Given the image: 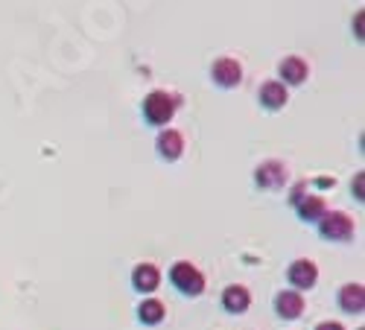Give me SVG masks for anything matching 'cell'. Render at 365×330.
<instances>
[{
	"mask_svg": "<svg viewBox=\"0 0 365 330\" xmlns=\"http://www.w3.org/2000/svg\"><path fill=\"white\" fill-rule=\"evenodd\" d=\"M272 307H275V313H278V319L295 322V319L304 316V295H301V292H292V289H280V292L275 295Z\"/></svg>",
	"mask_w": 365,
	"mask_h": 330,
	"instance_id": "obj_10",
	"label": "cell"
},
{
	"mask_svg": "<svg viewBox=\"0 0 365 330\" xmlns=\"http://www.w3.org/2000/svg\"><path fill=\"white\" fill-rule=\"evenodd\" d=\"M287 284L292 292H310L319 284V266L310 257H295L287 266Z\"/></svg>",
	"mask_w": 365,
	"mask_h": 330,
	"instance_id": "obj_4",
	"label": "cell"
},
{
	"mask_svg": "<svg viewBox=\"0 0 365 330\" xmlns=\"http://www.w3.org/2000/svg\"><path fill=\"white\" fill-rule=\"evenodd\" d=\"M158 287H161V269L155 266V263L143 260V263H138V266L131 269V289H138L141 295H146V299H149Z\"/></svg>",
	"mask_w": 365,
	"mask_h": 330,
	"instance_id": "obj_8",
	"label": "cell"
},
{
	"mask_svg": "<svg viewBox=\"0 0 365 330\" xmlns=\"http://www.w3.org/2000/svg\"><path fill=\"white\" fill-rule=\"evenodd\" d=\"M304 196H307V181H298V185H295V187L289 190V205L295 208L298 202H301V199H304Z\"/></svg>",
	"mask_w": 365,
	"mask_h": 330,
	"instance_id": "obj_16",
	"label": "cell"
},
{
	"mask_svg": "<svg viewBox=\"0 0 365 330\" xmlns=\"http://www.w3.org/2000/svg\"><path fill=\"white\" fill-rule=\"evenodd\" d=\"M316 225H319V234L330 243H351L357 234V225L345 210H327Z\"/></svg>",
	"mask_w": 365,
	"mask_h": 330,
	"instance_id": "obj_3",
	"label": "cell"
},
{
	"mask_svg": "<svg viewBox=\"0 0 365 330\" xmlns=\"http://www.w3.org/2000/svg\"><path fill=\"white\" fill-rule=\"evenodd\" d=\"M313 330H345V324H342V322H336V319H324V322H319Z\"/></svg>",
	"mask_w": 365,
	"mask_h": 330,
	"instance_id": "obj_17",
	"label": "cell"
},
{
	"mask_svg": "<svg viewBox=\"0 0 365 330\" xmlns=\"http://www.w3.org/2000/svg\"><path fill=\"white\" fill-rule=\"evenodd\" d=\"M181 106V96L173 94V91H164V88H155V91H149L143 96V120L149 126H155V129H167V123H173L176 117V111Z\"/></svg>",
	"mask_w": 365,
	"mask_h": 330,
	"instance_id": "obj_1",
	"label": "cell"
},
{
	"mask_svg": "<svg viewBox=\"0 0 365 330\" xmlns=\"http://www.w3.org/2000/svg\"><path fill=\"white\" fill-rule=\"evenodd\" d=\"M210 82L213 85H220L225 91L231 88H240L243 85V64L237 59H231V56H222L210 64Z\"/></svg>",
	"mask_w": 365,
	"mask_h": 330,
	"instance_id": "obj_5",
	"label": "cell"
},
{
	"mask_svg": "<svg viewBox=\"0 0 365 330\" xmlns=\"http://www.w3.org/2000/svg\"><path fill=\"white\" fill-rule=\"evenodd\" d=\"M155 150H158L161 161L173 164V161H178L181 155H185V135H181L178 129H170V126L161 129L158 138H155Z\"/></svg>",
	"mask_w": 365,
	"mask_h": 330,
	"instance_id": "obj_7",
	"label": "cell"
},
{
	"mask_svg": "<svg viewBox=\"0 0 365 330\" xmlns=\"http://www.w3.org/2000/svg\"><path fill=\"white\" fill-rule=\"evenodd\" d=\"M278 82L280 85H304L307 76H310V64L301 59V56H287L278 62Z\"/></svg>",
	"mask_w": 365,
	"mask_h": 330,
	"instance_id": "obj_9",
	"label": "cell"
},
{
	"mask_svg": "<svg viewBox=\"0 0 365 330\" xmlns=\"http://www.w3.org/2000/svg\"><path fill=\"white\" fill-rule=\"evenodd\" d=\"M257 100H260V106L266 111H280V108H287V103H289V88L280 85L278 79H269V82H263V85H260Z\"/></svg>",
	"mask_w": 365,
	"mask_h": 330,
	"instance_id": "obj_12",
	"label": "cell"
},
{
	"mask_svg": "<svg viewBox=\"0 0 365 330\" xmlns=\"http://www.w3.org/2000/svg\"><path fill=\"white\" fill-rule=\"evenodd\" d=\"M167 278H170V284L176 287V292H181L185 299H199V295L205 292V287H208L202 269H199L196 263H190V260H176L170 266V272H167Z\"/></svg>",
	"mask_w": 365,
	"mask_h": 330,
	"instance_id": "obj_2",
	"label": "cell"
},
{
	"mask_svg": "<svg viewBox=\"0 0 365 330\" xmlns=\"http://www.w3.org/2000/svg\"><path fill=\"white\" fill-rule=\"evenodd\" d=\"M220 304L225 313H231V316H243V313L252 307V292H248V287L243 284H228L220 295Z\"/></svg>",
	"mask_w": 365,
	"mask_h": 330,
	"instance_id": "obj_11",
	"label": "cell"
},
{
	"mask_svg": "<svg viewBox=\"0 0 365 330\" xmlns=\"http://www.w3.org/2000/svg\"><path fill=\"white\" fill-rule=\"evenodd\" d=\"M287 178H289L287 164L284 161H275V158L257 164V170H255V185L260 190H280V187L287 185Z\"/></svg>",
	"mask_w": 365,
	"mask_h": 330,
	"instance_id": "obj_6",
	"label": "cell"
},
{
	"mask_svg": "<svg viewBox=\"0 0 365 330\" xmlns=\"http://www.w3.org/2000/svg\"><path fill=\"white\" fill-rule=\"evenodd\" d=\"M164 319H167V307H164L161 299H155V295H149V299H143L138 304V322L146 324V327H158Z\"/></svg>",
	"mask_w": 365,
	"mask_h": 330,
	"instance_id": "obj_15",
	"label": "cell"
},
{
	"mask_svg": "<svg viewBox=\"0 0 365 330\" xmlns=\"http://www.w3.org/2000/svg\"><path fill=\"white\" fill-rule=\"evenodd\" d=\"M295 210H298V220H301V222H313V225H316L327 213V202H324V196H319V193H307L304 199L295 205Z\"/></svg>",
	"mask_w": 365,
	"mask_h": 330,
	"instance_id": "obj_14",
	"label": "cell"
},
{
	"mask_svg": "<svg viewBox=\"0 0 365 330\" xmlns=\"http://www.w3.org/2000/svg\"><path fill=\"white\" fill-rule=\"evenodd\" d=\"M334 185H336L334 175H319V178H316V187H319V190H330Z\"/></svg>",
	"mask_w": 365,
	"mask_h": 330,
	"instance_id": "obj_18",
	"label": "cell"
},
{
	"mask_svg": "<svg viewBox=\"0 0 365 330\" xmlns=\"http://www.w3.org/2000/svg\"><path fill=\"white\" fill-rule=\"evenodd\" d=\"M336 304L342 313H351V316H359L365 310V289L362 284H342L336 292Z\"/></svg>",
	"mask_w": 365,
	"mask_h": 330,
	"instance_id": "obj_13",
	"label": "cell"
},
{
	"mask_svg": "<svg viewBox=\"0 0 365 330\" xmlns=\"http://www.w3.org/2000/svg\"><path fill=\"white\" fill-rule=\"evenodd\" d=\"M351 190H357L354 196H357V199H359V202H362V173L357 175V181H354V185H351Z\"/></svg>",
	"mask_w": 365,
	"mask_h": 330,
	"instance_id": "obj_19",
	"label": "cell"
}]
</instances>
